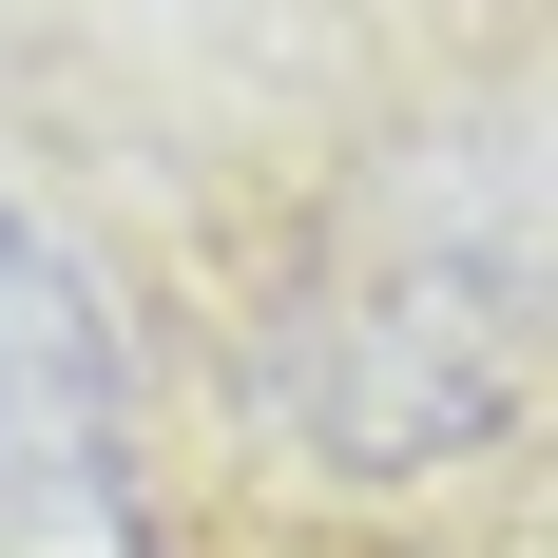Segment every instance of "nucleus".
Returning <instances> with one entry per match:
<instances>
[{
    "mask_svg": "<svg viewBox=\"0 0 558 558\" xmlns=\"http://www.w3.org/2000/svg\"><path fill=\"white\" fill-rule=\"evenodd\" d=\"M77 444H97V308L39 231H0V482H39Z\"/></svg>",
    "mask_w": 558,
    "mask_h": 558,
    "instance_id": "nucleus-1",
    "label": "nucleus"
}]
</instances>
